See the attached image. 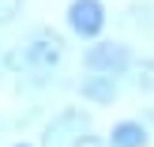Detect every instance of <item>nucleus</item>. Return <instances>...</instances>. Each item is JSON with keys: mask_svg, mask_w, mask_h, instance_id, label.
<instances>
[{"mask_svg": "<svg viewBox=\"0 0 154 147\" xmlns=\"http://www.w3.org/2000/svg\"><path fill=\"white\" fill-rule=\"evenodd\" d=\"M64 57H68L64 38L53 27H34L15 45V53L8 57V64H11V72H26V75H38V79H49V75L64 64Z\"/></svg>", "mask_w": 154, "mask_h": 147, "instance_id": "1", "label": "nucleus"}, {"mask_svg": "<svg viewBox=\"0 0 154 147\" xmlns=\"http://www.w3.org/2000/svg\"><path fill=\"white\" fill-rule=\"evenodd\" d=\"M132 64H135V60H132V49H128L124 42H102V38H98V42L83 53V68H87V72L124 75V72H132Z\"/></svg>", "mask_w": 154, "mask_h": 147, "instance_id": "2", "label": "nucleus"}, {"mask_svg": "<svg viewBox=\"0 0 154 147\" xmlns=\"http://www.w3.org/2000/svg\"><path fill=\"white\" fill-rule=\"evenodd\" d=\"M68 19V30H72L75 38H83V42H98V34L105 30V23H109V11H105L102 0H72L64 11Z\"/></svg>", "mask_w": 154, "mask_h": 147, "instance_id": "3", "label": "nucleus"}, {"mask_svg": "<svg viewBox=\"0 0 154 147\" xmlns=\"http://www.w3.org/2000/svg\"><path fill=\"white\" fill-rule=\"evenodd\" d=\"M87 132H90V117L83 110H60L45 128L42 147H75L79 136H87Z\"/></svg>", "mask_w": 154, "mask_h": 147, "instance_id": "4", "label": "nucleus"}, {"mask_svg": "<svg viewBox=\"0 0 154 147\" xmlns=\"http://www.w3.org/2000/svg\"><path fill=\"white\" fill-rule=\"evenodd\" d=\"M79 94L90 106H113L120 98V75H105V72H90L79 79Z\"/></svg>", "mask_w": 154, "mask_h": 147, "instance_id": "5", "label": "nucleus"}, {"mask_svg": "<svg viewBox=\"0 0 154 147\" xmlns=\"http://www.w3.org/2000/svg\"><path fill=\"white\" fill-rule=\"evenodd\" d=\"M105 140H109V147H147L150 143V128L143 121H135V117H124V121H117L109 128Z\"/></svg>", "mask_w": 154, "mask_h": 147, "instance_id": "6", "label": "nucleus"}, {"mask_svg": "<svg viewBox=\"0 0 154 147\" xmlns=\"http://www.w3.org/2000/svg\"><path fill=\"white\" fill-rule=\"evenodd\" d=\"M132 87L135 91H143V94H154V57H147V60H135L132 64Z\"/></svg>", "mask_w": 154, "mask_h": 147, "instance_id": "7", "label": "nucleus"}, {"mask_svg": "<svg viewBox=\"0 0 154 147\" xmlns=\"http://www.w3.org/2000/svg\"><path fill=\"white\" fill-rule=\"evenodd\" d=\"M23 8H26V0H0V27H11L23 15Z\"/></svg>", "mask_w": 154, "mask_h": 147, "instance_id": "8", "label": "nucleus"}, {"mask_svg": "<svg viewBox=\"0 0 154 147\" xmlns=\"http://www.w3.org/2000/svg\"><path fill=\"white\" fill-rule=\"evenodd\" d=\"M75 147H109V140H105V136H79V143H75Z\"/></svg>", "mask_w": 154, "mask_h": 147, "instance_id": "9", "label": "nucleus"}, {"mask_svg": "<svg viewBox=\"0 0 154 147\" xmlns=\"http://www.w3.org/2000/svg\"><path fill=\"white\" fill-rule=\"evenodd\" d=\"M11 147H34V143H11Z\"/></svg>", "mask_w": 154, "mask_h": 147, "instance_id": "10", "label": "nucleus"}]
</instances>
